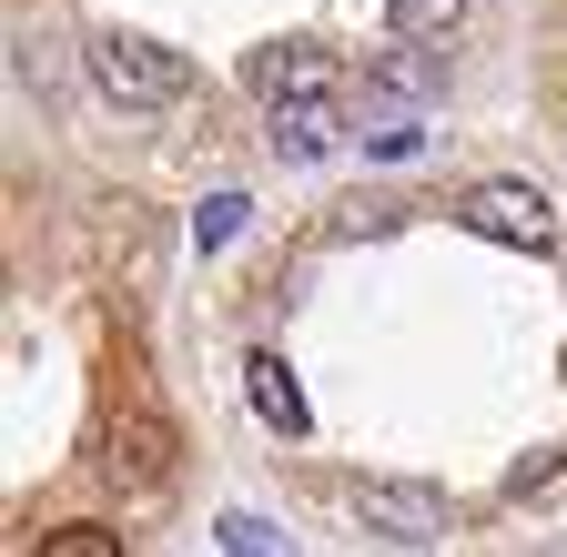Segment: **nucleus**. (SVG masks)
Returning a JSON list of instances; mask_svg holds the SVG:
<instances>
[{"instance_id":"obj_1","label":"nucleus","mask_w":567,"mask_h":557,"mask_svg":"<svg viewBox=\"0 0 567 557\" xmlns=\"http://www.w3.org/2000/svg\"><path fill=\"white\" fill-rule=\"evenodd\" d=\"M92 92L122 102V112H173L193 92V61L142 41V31H92Z\"/></svg>"},{"instance_id":"obj_2","label":"nucleus","mask_w":567,"mask_h":557,"mask_svg":"<svg viewBox=\"0 0 567 557\" xmlns=\"http://www.w3.org/2000/svg\"><path fill=\"white\" fill-rule=\"evenodd\" d=\"M456 224H466L476 244H507V254H557V203H547L537 183H517V173L476 183V193L456 203Z\"/></svg>"},{"instance_id":"obj_3","label":"nucleus","mask_w":567,"mask_h":557,"mask_svg":"<svg viewBox=\"0 0 567 557\" xmlns=\"http://www.w3.org/2000/svg\"><path fill=\"white\" fill-rule=\"evenodd\" d=\"M354 527H375L395 547H436L456 517H446L436 486H415V476H365V486H354Z\"/></svg>"},{"instance_id":"obj_4","label":"nucleus","mask_w":567,"mask_h":557,"mask_svg":"<svg viewBox=\"0 0 567 557\" xmlns=\"http://www.w3.org/2000/svg\"><path fill=\"white\" fill-rule=\"evenodd\" d=\"M254 92L264 102H334L344 72H334L324 41H284V51H254Z\"/></svg>"},{"instance_id":"obj_5","label":"nucleus","mask_w":567,"mask_h":557,"mask_svg":"<svg viewBox=\"0 0 567 557\" xmlns=\"http://www.w3.org/2000/svg\"><path fill=\"white\" fill-rule=\"evenodd\" d=\"M365 102H395V112L446 102V61H436V41H405V31H395V51L365 72Z\"/></svg>"},{"instance_id":"obj_6","label":"nucleus","mask_w":567,"mask_h":557,"mask_svg":"<svg viewBox=\"0 0 567 557\" xmlns=\"http://www.w3.org/2000/svg\"><path fill=\"white\" fill-rule=\"evenodd\" d=\"M264 143H274V163H324L344 143V122H334V102H264Z\"/></svg>"},{"instance_id":"obj_7","label":"nucleus","mask_w":567,"mask_h":557,"mask_svg":"<svg viewBox=\"0 0 567 557\" xmlns=\"http://www.w3.org/2000/svg\"><path fill=\"white\" fill-rule=\"evenodd\" d=\"M244 395H254V415H264L274 436H305V426H315V405H305L295 365H284L274 344H254V355H244Z\"/></svg>"},{"instance_id":"obj_8","label":"nucleus","mask_w":567,"mask_h":557,"mask_svg":"<svg viewBox=\"0 0 567 557\" xmlns=\"http://www.w3.org/2000/svg\"><path fill=\"white\" fill-rule=\"evenodd\" d=\"M385 21H395L405 41H446V31L466 21V0H385Z\"/></svg>"},{"instance_id":"obj_9","label":"nucleus","mask_w":567,"mask_h":557,"mask_svg":"<svg viewBox=\"0 0 567 557\" xmlns=\"http://www.w3.org/2000/svg\"><path fill=\"white\" fill-rule=\"evenodd\" d=\"M234 234H244V193H213L203 214H193V244H203V254H224Z\"/></svg>"},{"instance_id":"obj_10","label":"nucleus","mask_w":567,"mask_h":557,"mask_svg":"<svg viewBox=\"0 0 567 557\" xmlns=\"http://www.w3.org/2000/svg\"><path fill=\"white\" fill-rule=\"evenodd\" d=\"M365 153H375V163H405V153H425V122H405V112H395V122H375V132H365Z\"/></svg>"},{"instance_id":"obj_11","label":"nucleus","mask_w":567,"mask_h":557,"mask_svg":"<svg viewBox=\"0 0 567 557\" xmlns=\"http://www.w3.org/2000/svg\"><path fill=\"white\" fill-rule=\"evenodd\" d=\"M213 537H224L234 557H264V547H284V527H264V517H244V507H234L224 527H213Z\"/></svg>"}]
</instances>
